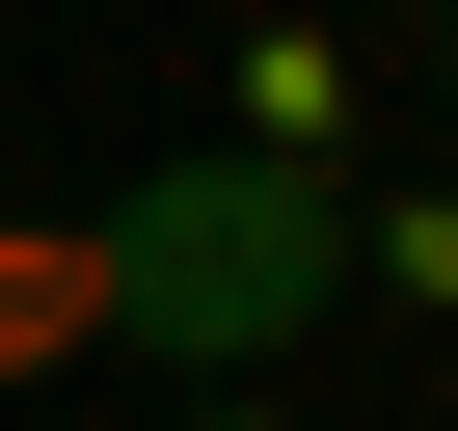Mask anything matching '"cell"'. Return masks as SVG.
Wrapping results in <instances>:
<instances>
[{"mask_svg":"<svg viewBox=\"0 0 458 431\" xmlns=\"http://www.w3.org/2000/svg\"><path fill=\"white\" fill-rule=\"evenodd\" d=\"M55 351H108V297H81V216H0V377H55Z\"/></svg>","mask_w":458,"mask_h":431,"instance_id":"7a4b0ae2","label":"cell"},{"mask_svg":"<svg viewBox=\"0 0 458 431\" xmlns=\"http://www.w3.org/2000/svg\"><path fill=\"white\" fill-rule=\"evenodd\" d=\"M324 135H351V55L270 28V55H243V162H324Z\"/></svg>","mask_w":458,"mask_h":431,"instance_id":"3957f363","label":"cell"},{"mask_svg":"<svg viewBox=\"0 0 458 431\" xmlns=\"http://www.w3.org/2000/svg\"><path fill=\"white\" fill-rule=\"evenodd\" d=\"M351 270H377L404 324H458V189H404V216H351Z\"/></svg>","mask_w":458,"mask_h":431,"instance_id":"277c9868","label":"cell"},{"mask_svg":"<svg viewBox=\"0 0 458 431\" xmlns=\"http://www.w3.org/2000/svg\"><path fill=\"white\" fill-rule=\"evenodd\" d=\"M81 297H108V351H162V377L216 404V377H270V351L351 297V189H324V162H243V135H216V162H135V189L81 216Z\"/></svg>","mask_w":458,"mask_h":431,"instance_id":"6da1fadb","label":"cell"},{"mask_svg":"<svg viewBox=\"0 0 458 431\" xmlns=\"http://www.w3.org/2000/svg\"><path fill=\"white\" fill-rule=\"evenodd\" d=\"M189 431H297V404H270V377H216V404H189Z\"/></svg>","mask_w":458,"mask_h":431,"instance_id":"5b68a950","label":"cell"},{"mask_svg":"<svg viewBox=\"0 0 458 431\" xmlns=\"http://www.w3.org/2000/svg\"><path fill=\"white\" fill-rule=\"evenodd\" d=\"M431 81H458V0H431Z\"/></svg>","mask_w":458,"mask_h":431,"instance_id":"8992f818","label":"cell"}]
</instances>
